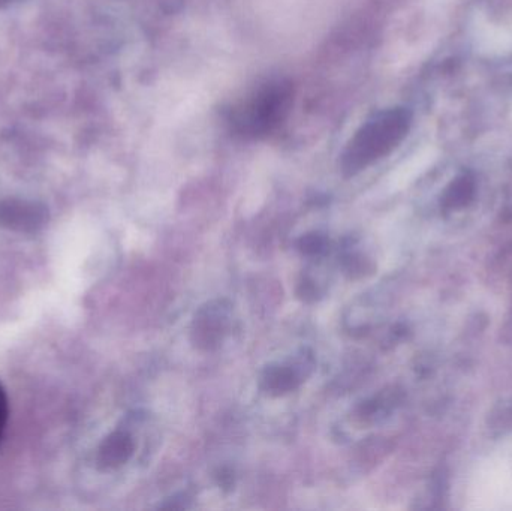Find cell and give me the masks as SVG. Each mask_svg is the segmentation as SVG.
Instances as JSON below:
<instances>
[{
    "label": "cell",
    "mask_w": 512,
    "mask_h": 511,
    "mask_svg": "<svg viewBox=\"0 0 512 511\" xmlns=\"http://www.w3.org/2000/svg\"><path fill=\"white\" fill-rule=\"evenodd\" d=\"M230 327V306L225 300L207 303L195 315L191 338L195 347L216 350L224 342Z\"/></svg>",
    "instance_id": "277c9868"
},
{
    "label": "cell",
    "mask_w": 512,
    "mask_h": 511,
    "mask_svg": "<svg viewBox=\"0 0 512 511\" xmlns=\"http://www.w3.org/2000/svg\"><path fill=\"white\" fill-rule=\"evenodd\" d=\"M298 248L307 257H319L327 251L328 240L327 237L319 233L306 234L298 242Z\"/></svg>",
    "instance_id": "52a82bcc"
},
{
    "label": "cell",
    "mask_w": 512,
    "mask_h": 511,
    "mask_svg": "<svg viewBox=\"0 0 512 511\" xmlns=\"http://www.w3.org/2000/svg\"><path fill=\"white\" fill-rule=\"evenodd\" d=\"M186 497H174L168 500V503L162 504V509H186L188 504H186Z\"/></svg>",
    "instance_id": "30bf717a"
},
{
    "label": "cell",
    "mask_w": 512,
    "mask_h": 511,
    "mask_svg": "<svg viewBox=\"0 0 512 511\" xmlns=\"http://www.w3.org/2000/svg\"><path fill=\"white\" fill-rule=\"evenodd\" d=\"M294 101V89L286 80H270L256 87L231 113V125L245 138H265L279 128Z\"/></svg>",
    "instance_id": "7a4b0ae2"
},
{
    "label": "cell",
    "mask_w": 512,
    "mask_h": 511,
    "mask_svg": "<svg viewBox=\"0 0 512 511\" xmlns=\"http://www.w3.org/2000/svg\"><path fill=\"white\" fill-rule=\"evenodd\" d=\"M50 221L45 204L23 198H6L0 201V228L17 234L41 233Z\"/></svg>",
    "instance_id": "3957f363"
},
{
    "label": "cell",
    "mask_w": 512,
    "mask_h": 511,
    "mask_svg": "<svg viewBox=\"0 0 512 511\" xmlns=\"http://www.w3.org/2000/svg\"><path fill=\"white\" fill-rule=\"evenodd\" d=\"M135 452V441L128 432L116 431L108 435L98 449L96 462L104 471L117 470L132 458Z\"/></svg>",
    "instance_id": "5b68a950"
},
{
    "label": "cell",
    "mask_w": 512,
    "mask_h": 511,
    "mask_svg": "<svg viewBox=\"0 0 512 511\" xmlns=\"http://www.w3.org/2000/svg\"><path fill=\"white\" fill-rule=\"evenodd\" d=\"M9 401L5 387L0 383V449H2L3 438H5L6 425H8Z\"/></svg>",
    "instance_id": "ba28073f"
},
{
    "label": "cell",
    "mask_w": 512,
    "mask_h": 511,
    "mask_svg": "<svg viewBox=\"0 0 512 511\" xmlns=\"http://www.w3.org/2000/svg\"><path fill=\"white\" fill-rule=\"evenodd\" d=\"M218 483L221 488L231 489L234 486V474L230 468H222L218 473Z\"/></svg>",
    "instance_id": "9c48e42d"
},
{
    "label": "cell",
    "mask_w": 512,
    "mask_h": 511,
    "mask_svg": "<svg viewBox=\"0 0 512 511\" xmlns=\"http://www.w3.org/2000/svg\"><path fill=\"white\" fill-rule=\"evenodd\" d=\"M9 0H0V5H2V3H8Z\"/></svg>",
    "instance_id": "8fae6325"
},
{
    "label": "cell",
    "mask_w": 512,
    "mask_h": 511,
    "mask_svg": "<svg viewBox=\"0 0 512 511\" xmlns=\"http://www.w3.org/2000/svg\"><path fill=\"white\" fill-rule=\"evenodd\" d=\"M406 125L408 119L400 110L382 111L363 123L340 155L343 176H357L388 155L405 135Z\"/></svg>",
    "instance_id": "6da1fadb"
},
{
    "label": "cell",
    "mask_w": 512,
    "mask_h": 511,
    "mask_svg": "<svg viewBox=\"0 0 512 511\" xmlns=\"http://www.w3.org/2000/svg\"><path fill=\"white\" fill-rule=\"evenodd\" d=\"M301 384V372L294 365H271L265 369L261 378V387L271 396L286 395L294 392Z\"/></svg>",
    "instance_id": "8992f818"
}]
</instances>
